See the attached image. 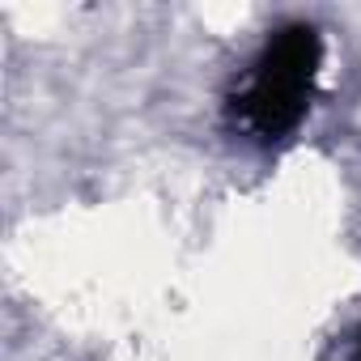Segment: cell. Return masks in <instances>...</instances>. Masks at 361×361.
<instances>
[{
	"label": "cell",
	"mask_w": 361,
	"mask_h": 361,
	"mask_svg": "<svg viewBox=\"0 0 361 361\" xmlns=\"http://www.w3.org/2000/svg\"><path fill=\"white\" fill-rule=\"evenodd\" d=\"M314 64H319V39L310 30H285L268 47L243 94V115L259 136H281L302 119L314 85Z\"/></svg>",
	"instance_id": "6da1fadb"
}]
</instances>
